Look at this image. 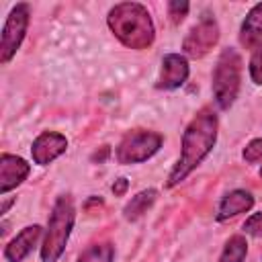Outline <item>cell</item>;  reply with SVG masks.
<instances>
[{
    "instance_id": "12",
    "label": "cell",
    "mask_w": 262,
    "mask_h": 262,
    "mask_svg": "<svg viewBox=\"0 0 262 262\" xmlns=\"http://www.w3.org/2000/svg\"><path fill=\"white\" fill-rule=\"evenodd\" d=\"M254 207V194L250 190L244 188H233L229 192H225L217 205L215 211V219L217 221H227L231 217H237L242 213H248Z\"/></svg>"
},
{
    "instance_id": "1",
    "label": "cell",
    "mask_w": 262,
    "mask_h": 262,
    "mask_svg": "<svg viewBox=\"0 0 262 262\" xmlns=\"http://www.w3.org/2000/svg\"><path fill=\"white\" fill-rule=\"evenodd\" d=\"M217 131H219L217 113L211 106H203L182 131L180 156L166 178V188L178 186L203 164V160L213 151L217 143Z\"/></svg>"
},
{
    "instance_id": "16",
    "label": "cell",
    "mask_w": 262,
    "mask_h": 262,
    "mask_svg": "<svg viewBox=\"0 0 262 262\" xmlns=\"http://www.w3.org/2000/svg\"><path fill=\"white\" fill-rule=\"evenodd\" d=\"M113 260H115V246L111 242L90 244L78 256V262H113Z\"/></svg>"
},
{
    "instance_id": "21",
    "label": "cell",
    "mask_w": 262,
    "mask_h": 262,
    "mask_svg": "<svg viewBox=\"0 0 262 262\" xmlns=\"http://www.w3.org/2000/svg\"><path fill=\"white\" fill-rule=\"evenodd\" d=\"M111 188H113L115 196H123V194L127 192V188H129V180L121 176V178H117V180L113 182V186H111Z\"/></svg>"
},
{
    "instance_id": "4",
    "label": "cell",
    "mask_w": 262,
    "mask_h": 262,
    "mask_svg": "<svg viewBox=\"0 0 262 262\" xmlns=\"http://www.w3.org/2000/svg\"><path fill=\"white\" fill-rule=\"evenodd\" d=\"M242 86V57L233 47L221 49L211 76V90L217 106L227 111L233 106Z\"/></svg>"
},
{
    "instance_id": "19",
    "label": "cell",
    "mask_w": 262,
    "mask_h": 262,
    "mask_svg": "<svg viewBox=\"0 0 262 262\" xmlns=\"http://www.w3.org/2000/svg\"><path fill=\"white\" fill-rule=\"evenodd\" d=\"M242 158L248 164H260L262 162V137L252 139L244 149H242Z\"/></svg>"
},
{
    "instance_id": "22",
    "label": "cell",
    "mask_w": 262,
    "mask_h": 262,
    "mask_svg": "<svg viewBox=\"0 0 262 262\" xmlns=\"http://www.w3.org/2000/svg\"><path fill=\"white\" fill-rule=\"evenodd\" d=\"M108 156H111V147H108V145H102V147H100V151H94L90 160H92V162H98V164H102V162H104Z\"/></svg>"
},
{
    "instance_id": "3",
    "label": "cell",
    "mask_w": 262,
    "mask_h": 262,
    "mask_svg": "<svg viewBox=\"0 0 262 262\" xmlns=\"http://www.w3.org/2000/svg\"><path fill=\"white\" fill-rule=\"evenodd\" d=\"M76 221V207L70 194H59L53 203L45 237L41 244V262H57L66 250Z\"/></svg>"
},
{
    "instance_id": "13",
    "label": "cell",
    "mask_w": 262,
    "mask_h": 262,
    "mask_svg": "<svg viewBox=\"0 0 262 262\" xmlns=\"http://www.w3.org/2000/svg\"><path fill=\"white\" fill-rule=\"evenodd\" d=\"M239 43L248 49H258L262 45V2L248 10L239 27Z\"/></svg>"
},
{
    "instance_id": "20",
    "label": "cell",
    "mask_w": 262,
    "mask_h": 262,
    "mask_svg": "<svg viewBox=\"0 0 262 262\" xmlns=\"http://www.w3.org/2000/svg\"><path fill=\"white\" fill-rule=\"evenodd\" d=\"M244 233H248L252 237H262V211L260 213H254V215H250L246 219Z\"/></svg>"
},
{
    "instance_id": "10",
    "label": "cell",
    "mask_w": 262,
    "mask_h": 262,
    "mask_svg": "<svg viewBox=\"0 0 262 262\" xmlns=\"http://www.w3.org/2000/svg\"><path fill=\"white\" fill-rule=\"evenodd\" d=\"M31 172V166L20 156L2 154L0 156V194H8L12 188L20 186Z\"/></svg>"
},
{
    "instance_id": "5",
    "label": "cell",
    "mask_w": 262,
    "mask_h": 262,
    "mask_svg": "<svg viewBox=\"0 0 262 262\" xmlns=\"http://www.w3.org/2000/svg\"><path fill=\"white\" fill-rule=\"evenodd\" d=\"M162 143H164L162 133L149 131V129H133V131L125 133L123 139L119 141V145L115 149V160L123 166L147 162L151 156H156L160 151Z\"/></svg>"
},
{
    "instance_id": "9",
    "label": "cell",
    "mask_w": 262,
    "mask_h": 262,
    "mask_svg": "<svg viewBox=\"0 0 262 262\" xmlns=\"http://www.w3.org/2000/svg\"><path fill=\"white\" fill-rule=\"evenodd\" d=\"M66 149H68L66 135L57 131H43L33 139L31 158L37 166H47L53 160H57L61 154H66Z\"/></svg>"
},
{
    "instance_id": "23",
    "label": "cell",
    "mask_w": 262,
    "mask_h": 262,
    "mask_svg": "<svg viewBox=\"0 0 262 262\" xmlns=\"http://www.w3.org/2000/svg\"><path fill=\"white\" fill-rule=\"evenodd\" d=\"M12 203H14V199H12V201H6V203L2 205V209H0V213H6V211L10 209V205H12Z\"/></svg>"
},
{
    "instance_id": "18",
    "label": "cell",
    "mask_w": 262,
    "mask_h": 262,
    "mask_svg": "<svg viewBox=\"0 0 262 262\" xmlns=\"http://www.w3.org/2000/svg\"><path fill=\"white\" fill-rule=\"evenodd\" d=\"M248 72H250V78L256 86H262V45L258 49H254L252 57H250V63H248Z\"/></svg>"
},
{
    "instance_id": "7",
    "label": "cell",
    "mask_w": 262,
    "mask_h": 262,
    "mask_svg": "<svg viewBox=\"0 0 262 262\" xmlns=\"http://www.w3.org/2000/svg\"><path fill=\"white\" fill-rule=\"evenodd\" d=\"M217 41H219V25H217L215 16L203 14L196 20V25H192L188 29L186 37L182 39V55L201 59L217 45Z\"/></svg>"
},
{
    "instance_id": "6",
    "label": "cell",
    "mask_w": 262,
    "mask_h": 262,
    "mask_svg": "<svg viewBox=\"0 0 262 262\" xmlns=\"http://www.w3.org/2000/svg\"><path fill=\"white\" fill-rule=\"evenodd\" d=\"M29 23H31V6L27 2H18L16 6H12V10L8 12L4 20L2 35H0V63L2 66H6L20 49L27 37Z\"/></svg>"
},
{
    "instance_id": "2",
    "label": "cell",
    "mask_w": 262,
    "mask_h": 262,
    "mask_svg": "<svg viewBox=\"0 0 262 262\" xmlns=\"http://www.w3.org/2000/svg\"><path fill=\"white\" fill-rule=\"evenodd\" d=\"M111 33L127 49L143 51L154 45L156 27L149 10L139 2H119L106 14Z\"/></svg>"
},
{
    "instance_id": "11",
    "label": "cell",
    "mask_w": 262,
    "mask_h": 262,
    "mask_svg": "<svg viewBox=\"0 0 262 262\" xmlns=\"http://www.w3.org/2000/svg\"><path fill=\"white\" fill-rule=\"evenodd\" d=\"M41 233H43V227L37 225V223L23 227V229L4 246V260H6V262H23V260L33 252V248L37 246Z\"/></svg>"
},
{
    "instance_id": "15",
    "label": "cell",
    "mask_w": 262,
    "mask_h": 262,
    "mask_svg": "<svg viewBox=\"0 0 262 262\" xmlns=\"http://www.w3.org/2000/svg\"><path fill=\"white\" fill-rule=\"evenodd\" d=\"M246 256H248V239L237 233L225 242L217 262H244Z\"/></svg>"
},
{
    "instance_id": "8",
    "label": "cell",
    "mask_w": 262,
    "mask_h": 262,
    "mask_svg": "<svg viewBox=\"0 0 262 262\" xmlns=\"http://www.w3.org/2000/svg\"><path fill=\"white\" fill-rule=\"evenodd\" d=\"M188 74H190L188 59L182 53H166L162 57L156 88L158 90H176V88L184 86V82L188 80Z\"/></svg>"
},
{
    "instance_id": "14",
    "label": "cell",
    "mask_w": 262,
    "mask_h": 262,
    "mask_svg": "<svg viewBox=\"0 0 262 262\" xmlns=\"http://www.w3.org/2000/svg\"><path fill=\"white\" fill-rule=\"evenodd\" d=\"M158 199V190L156 188H145V190H139L135 196H131V201L123 207V217L127 221H137L139 217H143L156 203Z\"/></svg>"
},
{
    "instance_id": "17",
    "label": "cell",
    "mask_w": 262,
    "mask_h": 262,
    "mask_svg": "<svg viewBox=\"0 0 262 262\" xmlns=\"http://www.w3.org/2000/svg\"><path fill=\"white\" fill-rule=\"evenodd\" d=\"M166 6H168V16H170L172 25H180L190 10V4L184 0H170Z\"/></svg>"
},
{
    "instance_id": "24",
    "label": "cell",
    "mask_w": 262,
    "mask_h": 262,
    "mask_svg": "<svg viewBox=\"0 0 262 262\" xmlns=\"http://www.w3.org/2000/svg\"><path fill=\"white\" fill-rule=\"evenodd\" d=\"M260 178H262V168H260Z\"/></svg>"
}]
</instances>
